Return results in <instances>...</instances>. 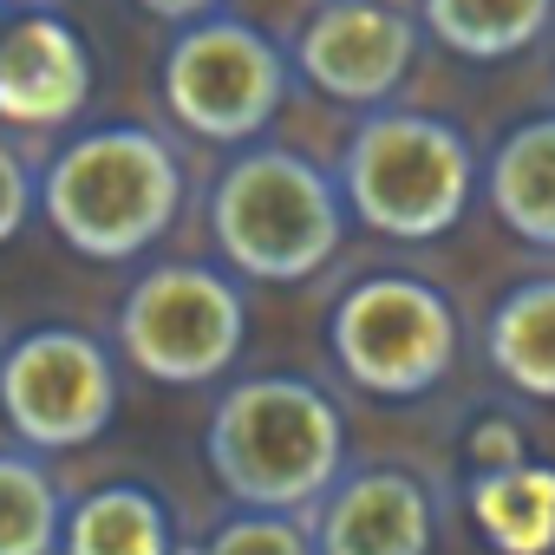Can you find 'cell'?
Returning a JSON list of instances; mask_svg holds the SVG:
<instances>
[{
  "label": "cell",
  "instance_id": "cell-10",
  "mask_svg": "<svg viewBox=\"0 0 555 555\" xmlns=\"http://www.w3.org/2000/svg\"><path fill=\"white\" fill-rule=\"evenodd\" d=\"M92 99V53L53 0H0V125L66 131Z\"/></svg>",
  "mask_w": 555,
  "mask_h": 555
},
{
  "label": "cell",
  "instance_id": "cell-15",
  "mask_svg": "<svg viewBox=\"0 0 555 555\" xmlns=\"http://www.w3.org/2000/svg\"><path fill=\"white\" fill-rule=\"evenodd\" d=\"M60 555H183V548L151 483H99L92 496L66 503Z\"/></svg>",
  "mask_w": 555,
  "mask_h": 555
},
{
  "label": "cell",
  "instance_id": "cell-17",
  "mask_svg": "<svg viewBox=\"0 0 555 555\" xmlns=\"http://www.w3.org/2000/svg\"><path fill=\"white\" fill-rule=\"evenodd\" d=\"M66 496L34 451H0V555H60Z\"/></svg>",
  "mask_w": 555,
  "mask_h": 555
},
{
  "label": "cell",
  "instance_id": "cell-19",
  "mask_svg": "<svg viewBox=\"0 0 555 555\" xmlns=\"http://www.w3.org/2000/svg\"><path fill=\"white\" fill-rule=\"evenodd\" d=\"M34 209H40V170L14 138H0V248L34 222Z\"/></svg>",
  "mask_w": 555,
  "mask_h": 555
},
{
  "label": "cell",
  "instance_id": "cell-16",
  "mask_svg": "<svg viewBox=\"0 0 555 555\" xmlns=\"http://www.w3.org/2000/svg\"><path fill=\"white\" fill-rule=\"evenodd\" d=\"M418 27L457 60H516L555 27V0H418Z\"/></svg>",
  "mask_w": 555,
  "mask_h": 555
},
{
  "label": "cell",
  "instance_id": "cell-1",
  "mask_svg": "<svg viewBox=\"0 0 555 555\" xmlns=\"http://www.w3.org/2000/svg\"><path fill=\"white\" fill-rule=\"evenodd\" d=\"M203 457L235 509L308 516L347 477L340 399L301 373H255L216 399Z\"/></svg>",
  "mask_w": 555,
  "mask_h": 555
},
{
  "label": "cell",
  "instance_id": "cell-7",
  "mask_svg": "<svg viewBox=\"0 0 555 555\" xmlns=\"http://www.w3.org/2000/svg\"><path fill=\"white\" fill-rule=\"evenodd\" d=\"M248 295L229 268L157 261L118 301V353L157 386H209L242 360Z\"/></svg>",
  "mask_w": 555,
  "mask_h": 555
},
{
  "label": "cell",
  "instance_id": "cell-21",
  "mask_svg": "<svg viewBox=\"0 0 555 555\" xmlns=\"http://www.w3.org/2000/svg\"><path fill=\"white\" fill-rule=\"evenodd\" d=\"M138 8H144L151 21H164V27H196V21L222 14V0H138Z\"/></svg>",
  "mask_w": 555,
  "mask_h": 555
},
{
  "label": "cell",
  "instance_id": "cell-13",
  "mask_svg": "<svg viewBox=\"0 0 555 555\" xmlns=\"http://www.w3.org/2000/svg\"><path fill=\"white\" fill-rule=\"evenodd\" d=\"M464 503L496 555H555V464L516 457L503 470H470Z\"/></svg>",
  "mask_w": 555,
  "mask_h": 555
},
{
  "label": "cell",
  "instance_id": "cell-3",
  "mask_svg": "<svg viewBox=\"0 0 555 555\" xmlns=\"http://www.w3.org/2000/svg\"><path fill=\"white\" fill-rule=\"evenodd\" d=\"M347 222L340 177L288 144H242L209 183V242L235 282H314L340 255Z\"/></svg>",
  "mask_w": 555,
  "mask_h": 555
},
{
  "label": "cell",
  "instance_id": "cell-9",
  "mask_svg": "<svg viewBox=\"0 0 555 555\" xmlns=\"http://www.w3.org/2000/svg\"><path fill=\"white\" fill-rule=\"evenodd\" d=\"M418 60V21L392 0H321L295 34V73L334 105L386 112Z\"/></svg>",
  "mask_w": 555,
  "mask_h": 555
},
{
  "label": "cell",
  "instance_id": "cell-18",
  "mask_svg": "<svg viewBox=\"0 0 555 555\" xmlns=\"http://www.w3.org/2000/svg\"><path fill=\"white\" fill-rule=\"evenodd\" d=\"M183 555H314V529L301 516H274V509H235L222 516L196 548Z\"/></svg>",
  "mask_w": 555,
  "mask_h": 555
},
{
  "label": "cell",
  "instance_id": "cell-8",
  "mask_svg": "<svg viewBox=\"0 0 555 555\" xmlns=\"http://www.w3.org/2000/svg\"><path fill=\"white\" fill-rule=\"evenodd\" d=\"M0 418L21 451H86L118 418V366L86 327H27L0 347Z\"/></svg>",
  "mask_w": 555,
  "mask_h": 555
},
{
  "label": "cell",
  "instance_id": "cell-12",
  "mask_svg": "<svg viewBox=\"0 0 555 555\" xmlns=\"http://www.w3.org/2000/svg\"><path fill=\"white\" fill-rule=\"evenodd\" d=\"M483 196L522 248L555 255V112H535L503 131L483 164Z\"/></svg>",
  "mask_w": 555,
  "mask_h": 555
},
{
  "label": "cell",
  "instance_id": "cell-4",
  "mask_svg": "<svg viewBox=\"0 0 555 555\" xmlns=\"http://www.w3.org/2000/svg\"><path fill=\"white\" fill-rule=\"evenodd\" d=\"M347 216L386 242H438L464 222L477 196V151L438 112H366L340 151Z\"/></svg>",
  "mask_w": 555,
  "mask_h": 555
},
{
  "label": "cell",
  "instance_id": "cell-5",
  "mask_svg": "<svg viewBox=\"0 0 555 555\" xmlns=\"http://www.w3.org/2000/svg\"><path fill=\"white\" fill-rule=\"evenodd\" d=\"M327 353L366 399H425L457 366V308L425 274H366L327 314Z\"/></svg>",
  "mask_w": 555,
  "mask_h": 555
},
{
  "label": "cell",
  "instance_id": "cell-14",
  "mask_svg": "<svg viewBox=\"0 0 555 555\" xmlns=\"http://www.w3.org/2000/svg\"><path fill=\"white\" fill-rule=\"evenodd\" d=\"M490 373L522 399H555V274L516 282L483 321Z\"/></svg>",
  "mask_w": 555,
  "mask_h": 555
},
{
  "label": "cell",
  "instance_id": "cell-20",
  "mask_svg": "<svg viewBox=\"0 0 555 555\" xmlns=\"http://www.w3.org/2000/svg\"><path fill=\"white\" fill-rule=\"evenodd\" d=\"M522 457V431L509 425V418H483L477 431H470V464L477 470H503V464H516Z\"/></svg>",
  "mask_w": 555,
  "mask_h": 555
},
{
  "label": "cell",
  "instance_id": "cell-2",
  "mask_svg": "<svg viewBox=\"0 0 555 555\" xmlns=\"http://www.w3.org/2000/svg\"><path fill=\"white\" fill-rule=\"evenodd\" d=\"M183 157L151 125L73 131L40 164V216L86 261H138L183 216Z\"/></svg>",
  "mask_w": 555,
  "mask_h": 555
},
{
  "label": "cell",
  "instance_id": "cell-11",
  "mask_svg": "<svg viewBox=\"0 0 555 555\" xmlns=\"http://www.w3.org/2000/svg\"><path fill=\"white\" fill-rule=\"evenodd\" d=\"M308 529L314 555H431L438 496L405 464H360L321 496Z\"/></svg>",
  "mask_w": 555,
  "mask_h": 555
},
{
  "label": "cell",
  "instance_id": "cell-6",
  "mask_svg": "<svg viewBox=\"0 0 555 555\" xmlns=\"http://www.w3.org/2000/svg\"><path fill=\"white\" fill-rule=\"evenodd\" d=\"M157 86H164L170 118L190 138L242 151V144H261L274 112L288 105L295 53L235 14H209V21L170 34Z\"/></svg>",
  "mask_w": 555,
  "mask_h": 555
}]
</instances>
